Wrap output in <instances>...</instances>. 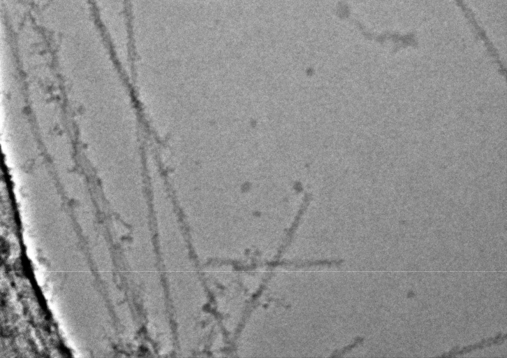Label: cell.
Masks as SVG:
<instances>
[{"label": "cell", "mask_w": 507, "mask_h": 358, "mask_svg": "<svg viewBox=\"0 0 507 358\" xmlns=\"http://www.w3.org/2000/svg\"><path fill=\"white\" fill-rule=\"evenodd\" d=\"M455 1L457 3V5L462 9L465 17L468 19L469 23L473 27L477 36L484 41L485 45L486 46L490 54L492 55V57H494L497 59V62H498L499 65L501 66V68H502L501 62L499 59V55L497 50L494 48L492 43L490 41L484 30L481 29V27L478 24L472 10L466 6L463 0Z\"/></svg>", "instance_id": "6da1fadb"}]
</instances>
